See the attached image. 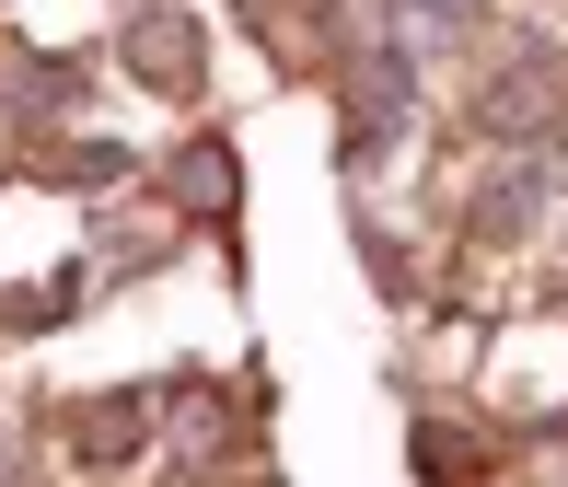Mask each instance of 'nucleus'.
Here are the masks:
<instances>
[{
    "mask_svg": "<svg viewBox=\"0 0 568 487\" xmlns=\"http://www.w3.org/2000/svg\"><path fill=\"white\" fill-rule=\"evenodd\" d=\"M186 197H210V210L232 197V163H221V140H197V151H186Z\"/></svg>",
    "mask_w": 568,
    "mask_h": 487,
    "instance_id": "nucleus-3",
    "label": "nucleus"
},
{
    "mask_svg": "<svg viewBox=\"0 0 568 487\" xmlns=\"http://www.w3.org/2000/svg\"><path fill=\"white\" fill-rule=\"evenodd\" d=\"M128 47H140V70H151V82H186V59H197V35H186L174 12H151L140 35H128Z\"/></svg>",
    "mask_w": 568,
    "mask_h": 487,
    "instance_id": "nucleus-2",
    "label": "nucleus"
},
{
    "mask_svg": "<svg viewBox=\"0 0 568 487\" xmlns=\"http://www.w3.org/2000/svg\"><path fill=\"white\" fill-rule=\"evenodd\" d=\"M546 105H557V70H510V82H487V93H476V116H487V128H546Z\"/></svg>",
    "mask_w": 568,
    "mask_h": 487,
    "instance_id": "nucleus-1",
    "label": "nucleus"
}]
</instances>
